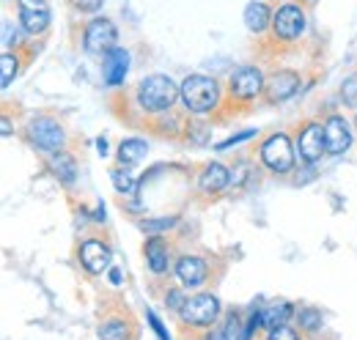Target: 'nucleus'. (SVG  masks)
<instances>
[{
	"mask_svg": "<svg viewBox=\"0 0 357 340\" xmlns=\"http://www.w3.org/2000/svg\"><path fill=\"white\" fill-rule=\"evenodd\" d=\"M146 151H149L146 140L130 137V140H124V143L119 146V162H121L124 168H132V165H137V162L146 157Z\"/></svg>",
	"mask_w": 357,
	"mask_h": 340,
	"instance_id": "nucleus-19",
	"label": "nucleus"
},
{
	"mask_svg": "<svg viewBox=\"0 0 357 340\" xmlns=\"http://www.w3.org/2000/svg\"><path fill=\"white\" fill-rule=\"evenodd\" d=\"M119 42V31L110 20L105 17H93L89 25H86V33H83V44L91 55H107Z\"/></svg>",
	"mask_w": 357,
	"mask_h": 340,
	"instance_id": "nucleus-4",
	"label": "nucleus"
},
{
	"mask_svg": "<svg viewBox=\"0 0 357 340\" xmlns=\"http://www.w3.org/2000/svg\"><path fill=\"white\" fill-rule=\"evenodd\" d=\"M324 140H327V154H344L352 146L349 124L341 116H330L324 121Z\"/></svg>",
	"mask_w": 357,
	"mask_h": 340,
	"instance_id": "nucleus-12",
	"label": "nucleus"
},
{
	"mask_svg": "<svg viewBox=\"0 0 357 340\" xmlns=\"http://www.w3.org/2000/svg\"><path fill=\"white\" fill-rule=\"evenodd\" d=\"M272 31L283 42L300 39L303 31H305V14H303V8L300 6H291V3L289 6H280L275 11V17H272Z\"/></svg>",
	"mask_w": 357,
	"mask_h": 340,
	"instance_id": "nucleus-5",
	"label": "nucleus"
},
{
	"mask_svg": "<svg viewBox=\"0 0 357 340\" xmlns=\"http://www.w3.org/2000/svg\"><path fill=\"white\" fill-rule=\"evenodd\" d=\"M110 280H113V286H119L121 283V272L119 269H110Z\"/></svg>",
	"mask_w": 357,
	"mask_h": 340,
	"instance_id": "nucleus-35",
	"label": "nucleus"
},
{
	"mask_svg": "<svg viewBox=\"0 0 357 340\" xmlns=\"http://www.w3.org/2000/svg\"><path fill=\"white\" fill-rule=\"evenodd\" d=\"M355 124H357V118H355Z\"/></svg>",
	"mask_w": 357,
	"mask_h": 340,
	"instance_id": "nucleus-38",
	"label": "nucleus"
},
{
	"mask_svg": "<svg viewBox=\"0 0 357 340\" xmlns=\"http://www.w3.org/2000/svg\"><path fill=\"white\" fill-rule=\"evenodd\" d=\"M0 129H3V137H8V134H11V124H8V118H3Z\"/></svg>",
	"mask_w": 357,
	"mask_h": 340,
	"instance_id": "nucleus-37",
	"label": "nucleus"
},
{
	"mask_svg": "<svg viewBox=\"0 0 357 340\" xmlns=\"http://www.w3.org/2000/svg\"><path fill=\"white\" fill-rule=\"evenodd\" d=\"M267 340H300V335L289 327V324H280V327H275V330H269Z\"/></svg>",
	"mask_w": 357,
	"mask_h": 340,
	"instance_id": "nucleus-28",
	"label": "nucleus"
},
{
	"mask_svg": "<svg viewBox=\"0 0 357 340\" xmlns=\"http://www.w3.org/2000/svg\"><path fill=\"white\" fill-rule=\"evenodd\" d=\"M50 168H52V173H55L63 184H75L77 165H75V157H72V154H66V151H55L52 160H50Z\"/></svg>",
	"mask_w": 357,
	"mask_h": 340,
	"instance_id": "nucleus-20",
	"label": "nucleus"
},
{
	"mask_svg": "<svg viewBox=\"0 0 357 340\" xmlns=\"http://www.w3.org/2000/svg\"><path fill=\"white\" fill-rule=\"evenodd\" d=\"M261 162L275 173H289L294 168V151L286 134H272L261 146Z\"/></svg>",
	"mask_w": 357,
	"mask_h": 340,
	"instance_id": "nucleus-6",
	"label": "nucleus"
},
{
	"mask_svg": "<svg viewBox=\"0 0 357 340\" xmlns=\"http://www.w3.org/2000/svg\"><path fill=\"white\" fill-rule=\"evenodd\" d=\"M242 324H239V316L236 313H228L223 321L206 335V340H242Z\"/></svg>",
	"mask_w": 357,
	"mask_h": 340,
	"instance_id": "nucleus-21",
	"label": "nucleus"
},
{
	"mask_svg": "<svg viewBox=\"0 0 357 340\" xmlns=\"http://www.w3.org/2000/svg\"><path fill=\"white\" fill-rule=\"evenodd\" d=\"M176 225V217H157V219H146L140 228L146 231V233H160V231H168V228H174Z\"/></svg>",
	"mask_w": 357,
	"mask_h": 340,
	"instance_id": "nucleus-27",
	"label": "nucleus"
},
{
	"mask_svg": "<svg viewBox=\"0 0 357 340\" xmlns=\"http://www.w3.org/2000/svg\"><path fill=\"white\" fill-rule=\"evenodd\" d=\"M14 42H17V31L11 28V22H8V20H3V47L8 49Z\"/></svg>",
	"mask_w": 357,
	"mask_h": 340,
	"instance_id": "nucleus-32",
	"label": "nucleus"
},
{
	"mask_svg": "<svg viewBox=\"0 0 357 340\" xmlns=\"http://www.w3.org/2000/svg\"><path fill=\"white\" fill-rule=\"evenodd\" d=\"M99 338L102 340H127L130 338V330H127V324H124L121 318H110V321H105V324L99 327Z\"/></svg>",
	"mask_w": 357,
	"mask_h": 340,
	"instance_id": "nucleus-23",
	"label": "nucleus"
},
{
	"mask_svg": "<svg viewBox=\"0 0 357 340\" xmlns=\"http://www.w3.org/2000/svg\"><path fill=\"white\" fill-rule=\"evenodd\" d=\"M110 176H113V187H116L119 192H124V195H137L140 181H137L135 176H130L127 170H113Z\"/></svg>",
	"mask_w": 357,
	"mask_h": 340,
	"instance_id": "nucleus-24",
	"label": "nucleus"
},
{
	"mask_svg": "<svg viewBox=\"0 0 357 340\" xmlns=\"http://www.w3.org/2000/svg\"><path fill=\"white\" fill-rule=\"evenodd\" d=\"M31 140H33L39 148L55 154V151L63 148L66 134H63V129H61L58 121H52V118H36V121H31Z\"/></svg>",
	"mask_w": 357,
	"mask_h": 340,
	"instance_id": "nucleus-9",
	"label": "nucleus"
},
{
	"mask_svg": "<svg viewBox=\"0 0 357 340\" xmlns=\"http://www.w3.org/2000/svg\"><path fill=\"white\" fill-rule=\"evenodd\" d=\"M80 263L86 266L89 275H102L110 266V250L105 242L99 239H89L80 245Z\"/></svg>",
	"mask_w": 357,
	"mask_h": 340,
	"instance_id": "nucleus-13",
	"label": "nucleus"
},
{
	"mask_svg": "<svg viewBox=\"0 0 357 340\" xmlns=\"http://www.w3.org/2000/svg\"><path fill=\"white\" fill-rule=\"evenodd\" d=\"M0 69H3V75H0V85H3V88H8L11 80L17 77V72H20V61H17L11 52H3V58H0Z\"/></svg>",
	"mask_w": 357,
	"mask_h": 340,
	"instance_id": "nucleus-25",
	"label": "nucleus"
},
{
	"mask_svg": "<svg viewBox=\"0 0 357 340\" xmlns=\"http://www.w3.org/2000/svg\"><path fill=\"white\" fill-rule=\"evenodd\" d=\"M272 11H269L267 3H259V0H253V3H248L245 6V25H248V31H253V33H264L269 25H272Z\"/></svg>",
	"mask_w": 357,
	"mask_h": 340,
	"instance_id": "nucleus-17",
	"label": "nucleus"
},
{
	"mask_svg": "<svg viewBox=\"0 0 357 340\" xmlns=\"http://www.w3.org/2000/svg\"><path fill=\"white\" fill-rule=\"evenodd\" d=\"M181 99L187 105L190 113H212L220 102V85L212 77H204V75H190L184 83H181Z\"/></svg>",
	"mask_w": 357,
	"mask_h": 340,
	"instance_id": "nucleus-2",
	"label": "nucleus"
},
{
	"mask_svg": "<svg viewBox=\"0 0 357 340\" xmlns=\"http://www.w3.org/2000/svg\"><path fill=\"white\" fill-rule=\"evenodd\" d=\"M256 134V129H245V132H239V134H234V137H228L223 143H218V148L223 151V148H231V146H239V143H245V140H250Z\"/></svg>",
	"mask_w": 357,
	"mask_h": 340,
	"instance_id": "nucleus-29",
	"label": "nucleus"
},
{
	"mask_svg": "<svg viewBox=\"0 0 357 340\" xmlns=\"http://www.w3.org/2000/svg\"><path fill=\"white\" fill-rule=\"evenodd\" d=\"M96 148H99V154H105V151H107V140L99 137V140H96Z\"/></svg>",
	"mask_w": 357,
	"mask_h": 340,
	"instance_id": "nucleus-36",
	"label": "nucleus"
},
{
	"mask_svg": "<svg viewBox=\"0 0 357 340\" xmlns=\"http://www.w3.org/2000/svg\"><path fill=\"white\" fill-rule=\"evenodd\" d=\"M20 22L31 36H39L50 28V6L47 0H17Z\"/></svg>",
	"mask_w": 357,
	"mask_h": 340,
	"instance_id": "nucleus-8",
	"label": "nucleus"
},
{
	"mask_svg": "<svg viewBox=\"0 0 357 340\" xmlns=\"http://www.w3.org/2000/svg\"><path fill=\"white\" fill-rule=\"evenodd\" d=\"M149 324L154 327V335H157L160 340H171L168 338V332H165V327H162V321L157 318V313H149Z\"/></svg>",
	"mask_w": 357,
	"mask_h": 340,
	"instance_id": "nucleus-33",
	"label": "nucleus"
},
{
	"mask_svg": "<svg viewBox=\"0 0 357 340\" xmlns=\"http://www.w3.org/2000/svg\"><path fill=\"white\" fill-rule=\"evenodd\" d=\"M300 327L308 330V332L321 330V313L313 310V307H303V310H300Z\"/></svg>",
	"mask_w": 357,
	"mask_h": 340,
	"instance_id": "nucleus-26",
	"label": "nucleus"
},
{
	"mask_svg": "<svg viewBox=\"0 0 357 340\" xmlns=\"http://www.w3.org/2000/svg\"><path fill=\"white\" fill-rule=\"evenodd\" d=\"M341 96H344V102H347V105H357V75H355V77H349V80L344 83Z\"/></svg>",
	"mask_w": 357,
	"mask_h": 340,
	"instance_id": "nucleus-30",
	"label": "nucleus"
},
{
	"mask_svg": "<svg viewBox=\"0 0 357 340\" xmlns=\"http://www.w3.org/2000/svg\"><path fill=\"white\" fill-rule=\"evenodd\" d=\"M264 91H267V99L272 105L286 102V99H291L300 91V75L286 72V69L283 72H275L267 83H264Z\"/></svg>",
	"mask_w": 357,
	"mask_h": 340,
	"instance_id": "nucleus-11",
	"label": "nucleus"
},
{
	"mask_svg": "<svg viewBox=\"0 0 357 340\" xmlns=\"http://www.w3.org/2000/svg\"><path fill=\"white\" fill-rule=\"evenodd\" d=\"M228 91H231V96H236L242 102L256 99L264 91V77L256 66H239L228 80Z\"/></svg>",
	"mask_w": 357,
	"mask_h": 340,
	"instance_id": "nucleus-7",
	"label": "nucleus"
},
{
	"mask_svg": "<svg viewBox=\"0 0 357 340\" xmlns=\"http://www.w3.org/2000/svg\"><path fill=\"white\" fill-rule=\"evenodd\" d=\"M102 3H105V0H72V6H75L77 11H86V14L99 11V8H102Z\"/></svg>",
	"mask_w": 357,
	"mask_h": 340,
	"instance_id": "nucleus-31",
	"label": "nucleus"
},
{
	"mask_svg": "<svg viewBox=\"0 0 357 340\" xmlns=\"http://www.w3.org/2000/svg\"><path fill=\"white\" fill-rule=\"evenodd\" d=\"M143 253H146V263H149V269L154 275H165L168 272V266H171V250H168V245L160 236L149 239Z\"/></svg>",
	"mask_w": 357,
	"mask_h": 340,
	"instance_id": "nucleus-16",
	"label": "nucleus"
},
{
	"mask_svg": "<svg viewBox=\"0 0 357 340\" xmlns=\"http://www.w3.org/2000/svg\"><path fill=\"white\" fill-rule=\"evenodd\" d=\"M127 69H130V52L121 49V47H113V49L105 55V66H102L105 83L121 85L124 83V77H127Z\"/></svg>",
	"mask_w": 357,
	"mask_h": 340,
	"instance_id": "nucleus-14",
	"label": "nucleus"
},
{
	"mask_svg": "<svg viewBox=\"0 0 357 340\" xmlns=\"http://www.w3.org/2000/svg\"><path fill=\"white\" fill-rule=\"evenodd\" d=\"M165 302H168V304H171V310H181V307H184V302H187V299H184V294H181V291H171V294H168V297H165Z\"/></svg>",
	"mask_w": 357,
	"mask_h": 340,
	"instance_id": "nucleus-34",
	"label": "nucleus"
},
{
	"mask_svg": "<svg viewBox=\"0 0 357 340\" xmlns=\"http://www.w3.org/2000/svg\"><path fill=\"white\" fill-rule=\"evenodd\" d=\"M327 151V140H324V127L321 124H305L300 132V160L305 165H313L321 154Z\"/></svg>",
	"mask_w": 357,
	"mask_h": 340,
	"instance_id": "nucleus-10",
	"label": "nucleus"
},
{
	"mask_svg": "<svg viewBox=\"0 0 357 340\" xmlns=\"http://www.w3.org/2000/svg\"><path fill=\"white\" fill-rule=\"evenodd\" d=\"M178 316H181V321L187 327H209L220 316V302L212 294H195V297H190L184 302Z\"/></svg>",
	"mask_w": 357,
	"mask_h": 340,
	"instance_id": "nucleus-3",
	"label": "nucleus"
},
{
	"mask_svg": "<svg viewBox=\"0 0 357 340\" xmlns=\"http://www.w3.org/2000/svg\"><path fill=\"white\" fill-rule=\"evenodd\" d=\"M228 181H231V176H228V170H225L220 162L206 165L204 173H201V190H204V192H220Z\"/></svg>",
	"mask_w": 357,
	"mask_h": 340,
	"instance_id": "nucleus-18",
	"label": "nucleus"
},
{
	"mask_svg": "<svg viewBox=\"0 0 357 340\" xmlns=\"http://www.w3.org/2000/svg\"><path fill=\"white\" fill-rule=\"evenodd\" d=\"M291 316H294V307L289 302H275V304H269V307L261 310V318H264V327L267 330H275V327L286 324Z\"/></svg>",
	"mask_w": 357,
	"mask_h": 340,
	"instance_id": "nucleus-22",
	"label": "nucleus"
},
{
	"mask_svg": "<svg viewBox=\"0 0 357 340\" xmlns=\"http://www.w3.org/2000/svg\"><path fill=\"white\" fill-rule=\"evenodd\" d=\"M178 93H181V88L165 75H151V77H146L143 83L137 85V102L149 113L171 110V105L178 99Z\"/></svg>",
	"mask_w": 357,
	"mask_h": 340,
	"instance_id": "nucleus-1",
	"label": "nucleus"
},
{
	"mask_svg": "<svg viewBox=\"0 0 357 340\" xmlns=\"http://www.w3.org/2000/svg\"><path fill=\"white\" fill-rule=\"evenodd\" d=\"M176 275L178 280L184 283V286H201L204 280H206V261L204 258H198V255H184V258H178L176 263Z\"/></svg>",
	"mask_w": 357,
	"mask_h": 340,
	"instance_id": "nucleus-15",
	"label": "nucleus"
}]
</instances>
